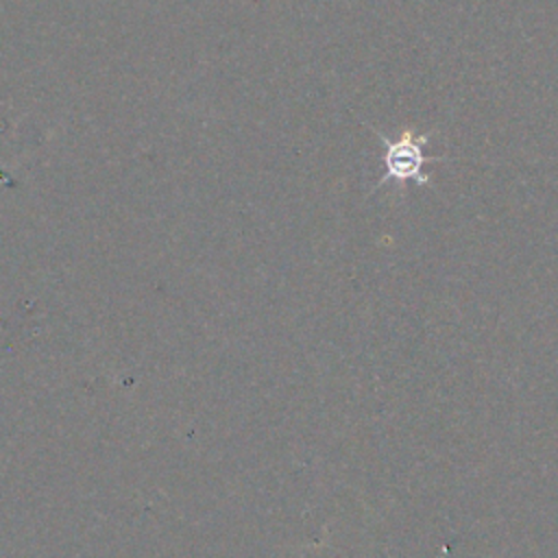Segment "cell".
<instances>
[{
    "label": "cell",
    "mask_w": 558,
    "mask_h": 558,
    "mask_svg": "<svg viewBox=\"0 0 558 558\" xmlns=\"http://www.w3.org/2000/svg\"><path fill=\"white\" fill-rule=\"evenodd\" d=\"M384 146V168L386 172L379 177L375 187L388 183V181H412L416 185H427L429 177L423 172V166L427 161H440L442 157H427L425 155V144L429 142V133H414V131H403L399 140H388L379 131H375Z\"/></svg>",
    "instance_id": "1"
}]
</instances>
